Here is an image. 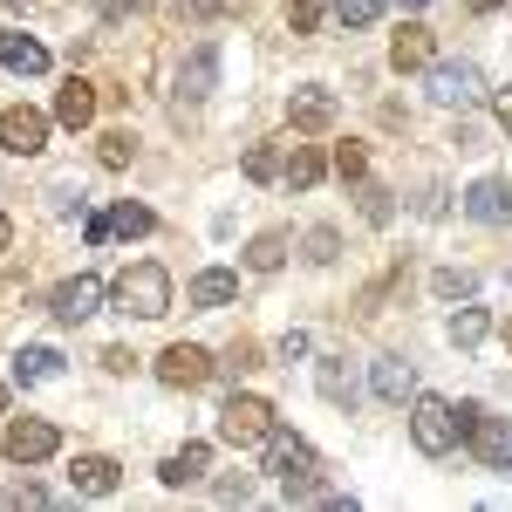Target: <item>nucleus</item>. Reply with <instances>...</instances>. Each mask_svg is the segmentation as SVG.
I'll return each mask as SVG.
<instances>
[{"label": "nucleus", "mask_w": 512, "mask_h": 512, "mask_svg": "<svg viewBox=\"0 0 512 512\" xmlns=\"http://www.w3.org/2000/svg\"><path fill=\"white\" fill-rule=\"evenodd\" d=\"M69 485H76V499H110V492L123 485V465L103 458V451H82L76 472H69Z\"/></svg>", "instance_id": "f8f14e48"}, {"label": "nucleus", "mask_w": 512, "mask_h": 512, "mask_svg": "<svg viewBox=\"0 0 512 512\" xmlns=\"http://www.w3.org/2000/svg\"><path fill=\"white\" fill-rule=\"evenodd\" d=\"M383 7L390 0H335V21L342 28H369V21H383Z\"/></svg>", "instance_id": "473e14b6"}, {"label": "nucleus", "mask_w": 512, "mask_h": 512, "mask_svg": "<svg viewBox=\"0 0 512 512\" xmlns=\"http://www.w3.org/2000/svg\"><path fill=\"white\" fill-rule=\"evenodd\" d=\"M110 226H117L123 239H144L151 226H158V219H151V205H130V198H123L117 212H110Z\"/></svg>", "instance_id": "c756f323"}, {"label": "nucleus", "mask_w": 512, "mask_h": 512, "mask_svg": "<svg viewBox=\"0 0 512 512\" xmlns=\"http://www.w3.org/2000/svg\"><path fill=\"white\" fill-rule=\"evenodd\" d=\"M458 444L472 451L478 465L506 472L512 465V417H492V410H478V403H458Z\"/></svg>", "instance_id": "7ed1b4c3"}, {"label": "nucleus", "mask_w": 512, "mask_h": 512, "mask_svg": "<svg viewBox=\"0 0 512 512\" xmlns=\"http://www.w3.org/2000/svg\"><path fill=\"white\" fill-rule=\"evenodd\" d=\"M280 144H253V151H246V178H253V185H267V178H280Z\"/></svg>", "instance_id": "7c9ffc66"}, {"label": "nucleus", "mask_w": 512, "mask_h": 512, "mask_svg": "<svg viewBox=\"0 0 512 512\" xmlns=\"http://www.w3.org/2000/svg\"><path fill=\"white\" fill-rule=\"evenodd\" d=\"M110 301L137 321H158V315H171V274H164L158 260H130L117 274V287H110Z\"/></svg>", "instance_id": "f257e3e1"}, {"label": "nucleus", "mask_w": 512, "mask_h": 512, "mask_svg": "<svg viewBox=\"0 0 512 512\" xmlns=\"http://www.w3.org/2000/svg\"><path fill=\"white\" fill-rule=\"evenodd\" d=\"M369 390H376V403L403 410V403L417 396V369H410L403 355H376V362H369Z\"/></svg>", "instance_id": "9b49d317"}, {"label": "nucleus", "mask_w": 512, "mask_h": 512, "mask_svg": "<svg viewBox=\"0 0 512 512\" xmlns=\"http://www.w3.org/2000/svg\"><path fill=\"white\" fill-rule=\"evenodd\" d=\"M287 123L308 130V137H321V130L335 123V96H328V89H294V96H287Z\"/></svg>", "instance_id": "dca6fc26"}, {"label": "nucleus", "mask_w": 512, "mask_h": 512, "mask_svg": "<svg viewBox=\"0 0 512 512\" xmlns=\"http://www.w3.org/2000/svg\"><path fill=\"white\" fill-rule=\"evenodd\" d=\"M212 369H219V362L198 349V342H171V349L158 355V383H164V390H205Z\"/></svg>", "instance_id": "0eeeda50"}, {"label": "nucleus", "mask_w": 512, "mask_h": 512, "mask_svg": "<svg viewBox=\"0 0 512 512\" xmlns=\"http://www.w3.org/2000/svg\"><path fill=\"white\" fill-rule=\"evenodd\" d=\"M355 205H362V219H369V226H390V219H396L390 192H383V185H369V178H355Z\"/></svg>", "instance_id": "bb28decb"}, {"label": "nucleus", "mask_w": 512, "mask_h": 512, "mask_svg": "<svg viewBox=\"0 0 512 512\" xmlns=\"http://www.w3.org/2000/svg\"><path fill=\"white\" fill-rule=\"evenodd\" d=\"M96 117V89L82 76H69L62 82V96H55V123H69V130H82V123Z\"/></svg>", "instance_id": "aec40b11"}, {"label": "nucleus", "mask_w": 512, "mask_h": 512, "mask_svg": "<svg viewBox=\"0 0 512 512\" xmlns=\"http://www.w3.org/2000/svg\"><path fill=\"white\" fill-rule=\"evenodd\" d=\"M0 451H7L14 465H41V458L62 451V431H55L48 417H14V424L0 431Z\"/></svg>", "instance_id": "423d86ee"}, {"label": "nucleus", "mask_w": 512, "mask_h": 512, "mask_svg": "<svg viewBox=\"0 0 512 512\" xmlns=\"http://www.w3.org/2000/svg\"><path fill=\"white\" fill-rule=\"evenodd\" d=\"M315 390H321V403H335V410H355L362 383H355L349 355H321V362H315Z\"/></svg>", "instance_id": "2eb2a0df"}, {"label": "nucleus", "mask_w": 512, "mask_h": 512, "mask_svg": "<svg viewBox=\"0 0 512 512\" xmlns=\"http://www.w3.org/2000/svg\"><path fill=\"white\" fill-rule=\"evenodd\" d=\"M485 96V76L472 62H431V103L437 110H472Z\"/></svg>", "instance_id": "6e6552de"}, {"label": "nucleus", "mask_w": 512, "mask_h": 512, "mask_svg": "<svg viewBox=\"0 0 512 512\" xmlns=\"http://www.w3.org/2000/svg\"><path fill=\"white\" fill-rule=\"evenodd\" d=\"M14 376H21V383H55V376H62V355L55 349H21L14 355Z\"/></svg>", "instance_id": "393cba45"}, {"label": "nucleus", "mask_w": 512, "mask_h": 512, "mask_svg": "<svg viewBox=\"0 0 512 512\" xmlns=\"http://www.w3.org/2000/svg\"><path fill=\"white\" fill-rule=\"evenodd\" d=\"M0 410H7V376H0Z\"/></svg>", "instance_id": "c03bdc74"}, {"label": "nucleus", "mask_w": 512, "mask_h": 512, "mask_svg": "<svg viewBox=\"0 0 512 512\" xmlns=\"http://www.w3.org/2000/svg\"><path fill=\"white\" fill-rule=\"evenodd\" d=\"M246 267H253V274H280V267H287V233H260L246 246Z\"/></svg>", "instance_id": "b1692460"}, {"label": "nucleus", "mask_w": 512, "mask_h": 512, "mask_svg": "<svg viewBox=\"0 0 512 512\" xmlns=\"http://www.w3.org/2000/svg\"><path fill=\"white\" fill-rule=\"evenodd\" d=\"M335 171L342 178H369V151L362 144H335Z\"/></svg>", "instance_id": "f704fd0d"}, {"label": "nucleus", "mask_w": 512, "mask_h": 512, "mask_svg": "<svg viewBox=\"0 0 512 512\" xmlns=\"http://www.w3.org/2000/svg\"><path fill=\"white\" fill-rule=\"evenodd\" d=\"M328 14H335V0H287V28L294 35H315Z\"/></svg>", "instance_id": "cd10ccee"}, {"label": "nucleus", "mask_w": 512, "mask_h": 512, "mask_svg": "<svg viewBox=\"0 0 512 512\" xmlns=\"http://www.w3.org/2000/svg\"><path fill=\"white\" fill-rule=\"evenodd\" d=\"M205 465H212V444H178V451L158 465V478L178 492V485H198V478H205Z\"/></svg>", "instance_id": "6ab92c4d"}, {"label": "nucleus", "mask_w": 512, "mask_h": 512, "mask_svg": "<svg viewBox=\"0 0 512 512\" xmlns=\"http://www.w3.org/2000/svg\"><path fill=\"white\" fill-rule=\"evenodd\" d=\"M130 158H137V137H130V130L96 137V164H103V171H130Z\"/></svg>", "instance_id": "a878e982"}, {"label": "nucleus", "mask_w": 512, "mask_h": 512, "mask_svg": "<svg viewBox=\"0 0 512 512\" xmlns=\"http://www.w3.org/2000/svg\"><path fill=\"white\" fill-rule=\"evenodd\" d=\"M485 335H492V315H485V308H472V301L451 308V342H458V349H478Z\"/></svg>", "instance_id": "5701e85b"}, {"label": "nucleus", "mask_w": 512, "mask_h": 512, "mask_svg": "<svg viewBox=\"0 0 512 512\" xmlns=\"http://www.w3.org/2000/svg\"><path fill=\"white\" fill-rule=\"evenodd\" d=\"M96 7H103V14H110V21H123V14H144V7H151V0H96Z\"/></svg>", "instance_id": "4c0bfd02"}, {"label": "nucleus", "mask_w": 512, "mask_h": 512, "mask_svg": "<svg viewBox=\"0 0 512 512\" xmlns=\"http://www.w3.org/2000/svg\"><path fill=\"white\" fill-rule=\"evenodd\" d=\"M431 55H437V35L424 28V21H403L390 41V69L396 76H410V69H431Z\"/></svg>", "instance_id": "4468645a"}, {"label": "nucleus", "mask_w": 512, "mask_h": 512, "mask_svg": "<svg viewBox=\"0 0 512 512\" xmlns=\"http://www.w3.org/2000/svg\"><path fill=\"white\" fill-rule=\"evenodd\" d=\"M0 151H14V158H35V151H48V117H41V110H28V103L0 110Z\"/></svg>", "instance_id": "1a4fd4ad"}, {"label": "nucleus", "mask_w": 512, "mask_h": 512, "mask_svg": "<svg viewBox=\"0 0 512 512\" xmlns=\"http://www.w3.org/2000/svg\"><path fill=\"white\" fill-rule=\"evenodd\" d=\"M499 335H506V349H512V315H506V328H499Z\"/></svg>", "instance_id": "37998d69"}, {"label": "nucleus", "mask_w": 512, "mask_h": 512, "mask_svg": "<svg viewBox=\"0 0 512 512\" xmlns=\"http://www.w3.org/2000/svg\"><path fill=\"white\" fill-rule=\"evenodd\" d=\"M321 171H328V158H321L315 144H294V151H287V164H280V178H287L294 192H308V185H321Z\"/></svg>", "instance_id": "4be33fe9"}, {"label": "nucleus", "mask_w": 512, "mask_h": 512, "mask_svg": "<svg viewBox=\"0 0 512 512\" xmlns=\"http://www.w3.org/2000/svg\"><path fill=\"white\" fill-rule=\"evenodd\" d=\"M226 369H239V376L260 369V342H233V349H226Z\"/></svg>", "instance_id": "c9c22d12"}, {"label": "nucleus", "mask_w": 512, "mask_h": 512, "mask_svg": "<svg viewBox=\"0 0 512 512\" xmlns=\"http://www.w3.org/2000/svg\"><path fill=\"white\" fill-rule=\"evenodd\" d=\"M410 444H417L424 458H444V451L458 444V403H444V396H410Z\"/></svg>", "instance_id": "20e7f679"}, {"label": "nucleus", "mask_w": 512, "mask_h": 512, "mask_svg": "<svg viewBox=\"0 0 512 512\" xmlns=\"http://www.w3.org/2000/svg\"><path fill=\"white\" fill-rule=\"evenodd\" d=\"M465 7H472V14H499L506 0H465Z\"/></svg>", "instance_id": "79ce46f5"}, {"label": "nucleus", "mask_w": 512, "mask_h": 512, "mask_svg": "<svg viewBox=\"0 0 512 512\" xmlns=\"http://www.w3.org/2000/svg\"><path fill=\"white\" fill-rule=\"evenodd\" d=\"M7 246H14V219L0 212V253H7Z\"/></svg>", "instance_id": "a19ab883"}, {"label": "nucleus", "mask_w": 512, "mask_h": 512, "mask_svg": "<svg viewBox=\"0 0 512 512\" xmlns=\"http://www.w3.org/2000/svg\"><path fill=\"white\" fill-rule=\"evenodd\" d=\"M0 69H14V76H41L48 69V48L28 35H0Z\"/></svg>", "instance_id": "412c9836"}, {"label": "nucleus", "mask_w": 512, "mask_h": 512, "mask_svg": "<svg viewBox=\"0 0 512 512\" xmlns=\"http://www.w3.org/2000/svg\"><path fill=\"white\" fill-rule=\"evenodd\" d=\"M465 212L478 226H512V178H478L465 192Z\"/></svg>", "instance_id": "ddd939ff"}, {"label": "nucleus", "mask_w": 512, "mask_h": 512, "mask_svg": "<svg viewBox=\"0 0 512 512\" xmlns=\"http://www.w3.org/2000/svg\"><path fill=\"white\" fill-rule=\"evenodd\" d=\"M492 110H499V123L512 130V89H499V103H492Z\"/></svg>", "instance_id": "ea45409f"}, {"label": "nucleus", "mask_w": 512, "mask_h": 512, "mask_svg": "<svg viewBox=\"0 0 512 512\" xmlns=\"http://www.w3.org/2000/svg\"><path fill=\"white\" fill-rule=\"evenodd\" d=\"M96 308H103V280H96V274H76V280H62V287L48 294V315L69 321V328H76V321H89Z\"/></svg>", "instance_id": "9d476101"}, {"label": "nucleus", "mask_w": 512, "mask_h": 512, "mask_svg": "<svg viewBox=\"0 0 512 512\" xmlns=\"http://www.w3.org/2000/svg\"><path fill=\"white\" fill-rule=\"evenodd\" d=\"M212 82H219V48H212V41H198L192 62H185V76H178V96H185V103H205V96H212Z\"/></svg>", "instance_id": "f3484780"}, {"label": "nucleus", "mask_w": 512, "mask_h": 512, "mask_svg": "<svg viewBox=\"0 0 512 512\" xmlns=\"http://www.w3.org/2000/svg\"><path fill=\"white\" fill-rule=\"evenodd\" d=\"M472 287H478V280L465 274V267H437V274H431V294H437V301H472Z\"/></svg>", "instance_id": "c85d7f7f"}, {"label": "nucleus", "mask_w": 512, "mask_h": 512, "mask_svg": "<svg viewBox=\"0 0 512 512\" xmlns=\"http://www.w3.org/2000/svg\"><path fill=\"white\" fill-rule=\"evenodd\" d=\"M130 362H137L130 349H103V369H110V376H130Z\"/></svg>", "instance_id": "58836bf2"}, {"label": "nucleus", "mask_w": 512, "mask_h": 512, "mask_svg": "<svg viewBox=\"0 0 512 512\" xmlns=\"http://www.w3.org/2000/svg\"><path fill=\"white\" fill-rule=\"evenodd\" d=\"M301 246H308V260H315V267H335V260H342V233H335V226H315Z\"/></svg>", "instance_id": "2f4dec72"}, {"label": "nucleus", "mask_w": 512, "mask_h": 512, "mask_svg": "<svg viewBox=\"0 0 512 512\" xmlns=\"http://www.w3.org/2000/svg\"><path fill=\"white\" fill-rule=\"evenodd\" d=\"M267 472L280 478V492L287 499H328L321 492V458H315V444H301V437H267Z\"/></svg>", "instance_id": "f03ea898"}, {"label": "nucleus", "mask_w": 512, "mask_h": 512, "mask_svg": "<svg viewBox=\"0 0 512 512\" xmlns=\"http://www.w3.org/2000/svg\"><path fill=\"white\" fill-rule=\"evenodd\" d=\"M212 492H219V506H246V499H253V478H246V472H226Z\"/></svg>", "instance_id": "72a5a7b5"}, {"label": "nucleus", "mask_w": 512, "mask_h": 512, "mask_svg": "<svg viewBox=\"0 0 512 512\" xmlns=\"http://www.w3.org/2000/svg\"><path fill=\"white\" fill-rule=\"evenodd\" d=\"M7 506H48V492H41L35 478H21V485H14V492H7Z\"/></svg>", "instance_id": "e433bc0d"}, {"label": "nucleus", "mask_w": 512, "mask_h": 512, "mask_svg": "<svg viewBox=\"0 0 512 512\" xmlns=\"http://www.w3.org/2000/svg\"><path fill=\"white\" fill-rule=\"evenodd\" d=\"M185 301H192V308H226V301H239V274L233 267H205V274H192Z\"/></svg>", "instance_id": "a211bd4d"}, {"label": "nucleus", "mask_w": 512, "mask_h": 512, "mask_svg": "<svg viewBox=\"0 0 512 512\" xmlns=\"http://www.w3.org/2000/svg\"><path fill=\"white\" fill-rule=\"evenodd\" d=\"M274 403H260V396H233L226 410H219V437L233 444V451H260L267 437H274Z\"/></svg>", "instance_id": "39448f33"}]
</instances>
